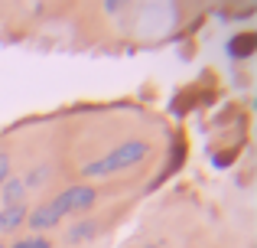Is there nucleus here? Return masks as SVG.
<instances>
[{
  "instance_id": "1",
  "label": "nucleus",
  "mask_w": 257,
  "mask_h": 248,
  "mask_svg": "<svg viewBox=\"0 0 257 248\" xmlns=\"http://www.w3.org/2000/svg\"><path fill=\"white\" fill-rule=\"evenodd\" d=\"M153 150L150 140L144 137H134V140H124V144H117L114 150H107L104 157L91 160V163L82 167V177L85 180H98V177H114V173L120 170H131V167H137L140 160H147Z\"/></svg>"
},
{
  "instance_id": "2",
  "label": "nucleus",
  "mask_w": 257,
  "mask_h": 248,
  "mask_svg": "<svg viewBox=\"0 0 257 248\" xmlns=\"http://www.w3.org/2000/svg\"><path fill=\"white\" fill-rule=\"evenodd\" d=\"M26 225H30L36 235H43V232H49V229H56V225H62V219L52 212L49 203H39L36 209H30V216H26Z\"/></svg>"
},
{
  "instance_id": "3",
  "label": "nucleus",
  "mask_w": 257,
  "mask_h": 248,
  "mask_svg": "<svg viewBox=\"0 0 257 248\" xmlns=\"http://www.w3.org/2000/svg\"><path fill=\"white\" fill-rule=\"evenodd\" d=\"M26 216H30V206H4V209H0V232H7V235H10V232H20L26 225Z\"/></svg>"
},
{
  "instance_id": "4",
  "label": "nucleus",
  "mask_w": 257,
  "mask_h": 248,
  "mask_svg": "<svg viewBox=\"0 0 257 248\" xmlns=\"http://www.w3.org/2000/svg\"><path fill=\"white\" fill-rule=\"evenodd\" d=\"M0 199H4V206H23V203H26V186H23V177L10 173V180H7V183L0 186Z\"/></svg>"
},
{
  "instance_id": "5",
  "label": "nucleus",
  "mask_w": 257,
  "mask_h": 248,
  "mask_svg": "<svg viewBox=\"0 0 257 248\" xmlns=\"http://www.w3.org/2000/svg\"><path fill=\"white\" fill-rule=\"evenodd\" d=\"M94 203H98V190H94L91 183H75L72 186V216L91 209Z\"/></svg>"
},
{
  "instance_id": "6",
  "label": "nucleus",
  "mask_w": 257,
  "mask_h": 248,
  "mask_svg": "<svg viewBox=\"0 0 257 248\" xmlns=\"http://www.w3.org/2000/svg\"><path fill=\"white\" fill-rule=\"evenodd\" d=\"M254 43H257L254 33H238V36L228 43V52H231L234 59H247V56L254 52Z\"/></svg>"
},
{
  "instance_id": "7",
  "label": "nucleus",
  "mask_w": 257,
  "mask_h": 248,
  "mask_svg": "<svg viewBox=\"0 0 257 248\" xmlns=\"http://www.w3.org/2000/svg\"><path fill=\"white\" fill-rule=\"evenodd\" d=\"M94 232H98V222H94V219H82V222H75L69 232H65V242L78 245V242H85V238H91Z\"/></svg>"
},
{
  "instance_id": "8",
  "label": "nucleus",
  "mask_w": 257,
  "mask_h": 248,
  "mask_svg": "<svg viewBox=\"0 0 257 248\" xmlns=\"http://www.w3.org/2000/svg\"><path fill=\"white\" fill-rule=\"evenodd\" d=\"M49 177H52V167H49V163H39V167H33V170L23 177V186H26V193H30V190H36V186H43Z\"/></svg>"
},
{
  "instance_id": "9",
  "label": "nucleus",
  "mask_w": 257,
  "mask_h": 248,
  "mask_svg": "<svg viewBox=\"0 0 257 248\" xmlns=\"http://www.w3.org/2000/svg\"><path fill=\"white\" fill-rule=\"evenodd\" d=\"M10 173H13V163H10V153L7 150H0V186L10 180Z\"/></svg>"
},
{
  "instance_id": "10",
  "label": "nucleus",
  "mask_w": 257,
  "mask_h": 248,
  "mask_svg": "<svg viewBox=\"0 0 257 248\" xmlns=\"http://www.w3.org/2000/svg\"><path fill=\"white\" fill-rule=\"evenodd\" d=\"M33 248H52V245H49V238H43V235H33Z\"/></svg>"
},
{
  "instance_id": "11",
  "label": "nucleus",
  "mask_w": 257,
  "mask_h": 248,
  "mask_svg": "<svg viewBox=\"0 0 257 248\" xmlns=\"http://www.w3.org/2000/svg\"><path fill=\"white\" fill-rule=\"evenodd\" d=\"M120 10H127L124 4H104V13H120Z\"/></svg>"
},
{
  "instance_id": "12",
  "label": "nucleus",
  "mask_w": 257,
  "mask_h": 248,
  "mask_svg": "<svg viewBox=\"0 0 257 248\" xmlns=\"http://www.w3.org/2000/svg\"><path fill=\"white\" fill-rule=\"evenodd\" d=\"M10 248H33V238H17Z\"/></svg>"
},
{
  "instance_id": "13",
  "label": "nucleus",
  "mask_w": 257,
  "mask_h": 248,
  "mask_svg": "<svg viewBox=\"0 0 257 248\" xmlns=\"http://www.w3.org/2000/svg\"><path fill=\"white\" fill-rule=\"evenodd\" d=\"M144 248H160V245H144Z\"/></svg>"
},
{
  "instance_id": "14",
  "label": "nucleus",
  "mask_w": 257,
  "mask_h": 248,
  "mask_svg": "<svg viewBox=\"0 0 257 248\" xmlns=\"http://www.w3.org/2000/svg\"><path fill=\"white\" fill-rule=\"evenodd\" d=\"M160 248H170V245H160Z\"/></svg>"
},
{
  "instance_id": "15",
  "label": "nucleus",
  "mask_w": 257,
  "mask_h": 248,
  "mask_svg": "<svg viewBox=\"0 0 257 248\" xmlns=\"http://www.w3.org/2000/svg\"><path fill=\"white\" fill-rule=\"evenodd\" d=\"M0 248H7V245H0Z\"/></svg>"
},
{
  "instance_id": "16",
  "label": "nucleus",
  "mask_w": 257,
  "mask_h": 248,
  "mask_svg": "<svg viewBox=\"0 0 257 248\" xmlns=\"http://www.w3.org/2000/svg\"><path fill=\"white\" fill-rule=\"evenodd\" d=\"M251 248H254V245H251Z\"/></svg>"
}]
</instances>
